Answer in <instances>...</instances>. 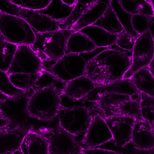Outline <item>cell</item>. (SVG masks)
I'll return each mask as SVG.
<instances>
[{
    "label": "cell",
    "mask_w": 154,
    "mask_h": 154,
    "mask_svg": "<svg viewBox=\"0 0 154 154\" xmlns=\"http://www.w3.org/2000/svg\"><path fill=\"white\" fill-rule=\"evenodd\" d=\"M131 63L130 55L108 48L88 62L84 75L96 86L109 84L122 79Z\"/></svg>",
    "instance_id": "cell-1"
},
{
    "label": "cell",
    "mask_w": 154,
    "mask_h": 154,
    "mask_svg": "<svg viewBox=\"0 0 154 154\" xmlns=\"http://www.w3.org/2000/svg\"><path fill=\"white\" fill-rule=\"evenodd\" d=\"M32 91L31 88L20 95L9 96L0 105V109L9 121L8 127L28 131H37L41 128H49L59 124L58 117L53 121L45 122L30 116L27 110V103Z\"/></svg>",
    "instance_id": "cell-2"
},
{
    "label": "cell",
    "mask_w": 154,
    "mask_h": 154,
    "mask_svg": "<svg viewBox=\"0 0 154 154\" xmlns=\"http://www.w3.org/2000/svg\"><path fill=\"white\" fill-rule=\"evenodd\" d=\"M95 103V101L82 99L78 100L75 105L60 107L58 111L60 126L72 135L80 145L92 119L97 115L94 109Z\"/></svg>",
    "instance_id": "cell-3"
},
{
    "label": "cell",
    "mask_w": 154,
    "mask_h": 154,
    "mask_svg": "<svg viewBox=\"0 0 154 154\" xmlns=\"http://www.w3.org/2000/svg\"><path fill=\"white\" fill-rule=\"evenodd\" d=\"M29 98L27 110L30 116L45 122L57 118L60 108V91L54 86L35 89Z\"/></svg>",
    "instance_id": "cell-4"
},
{
    "label": "cell",
    "mask_w": 154,
    "mask_h": 154,
    "mask_svg": "<svg viewBox=\"0 0 154 154\" xmlns=\"http://www.w3.org/2000/svg\"><path fill=\"white\" fill-rule=\"evenodd\" d=\"M72 33L69 28L36 35L32 46L43 60L44 69L52 66L65 54L67 40Z\"/></svg>",
    "instance_id": "cell-5"
},
{
    "label": "cell",
    "mask_w": 154,
    "mask_h": 154,
    "mask_svg": "<svg viewBox=\"0 0 154 154\" xmlns=\"http://www.w3.org/2000/svg\"><path fill=\"white\" fill-rule=\"evenodd\" d=\"M108 48H97L87 53L66 54L49 68L45 69L65 82L84 75L88 62Z\"/></svg>",
    "instance_id": "cell-6"
},
{
    "label": "cell",
    "mask_w": 154,
    "mask_h": 154,
    "mask_svg": "<svg viewBox=\"0 0 154 154\" xmlns=\"http://www.w3.org/2000/svg\"><path fill=\"white\" fill-rule=\"evenodd\" d=\"M0 34L6 41L18 46L32 45L36 37L24 19L2 11H0Z\"/></svg>",
    "instance_id": "cell-7"
},
{
    "label": "cell",
    "mask_w": 154,
    "mask_h": 154,
    "mask_svg": "<svg viewBox=\"0 0 154 154\" xmlns=\"http://www.w3.org/2000/svg\"><path fill=\"white\" fill-rule=\"evenodd\" d=\"M37 132L43 135L48 144V154H82V148L75 138L60 124L42 128Z\"/></svg>",
    "instance_id": "cell-8"
},
{
    "label": "cell",
    "mask_w": 154,
    "mask_h": 154,
    "mask_svg": "<svg viewBox=\"0 0 154 154\" xmlns=\"http://www.w3.org/2000/svg\"><path fill=\"white\" fill-rule=\"evenodd\" d=\"M43 61L32 45L18 46L8 74L15 73L36 74L44 70Z\"/></svg>",
    "instance_id": "cell-9"
},
{
    "label": "cell",
    "mask_w": 154,
    "mask_h": 154,
    "mask_svg": "<svg viewBox=\"0 0 154 154\" xmlns=\"http://www.w3.org/2000/svg\"><path fill=\"white\" fill-rule=\"evenodd\" d=\"M154 37L149 31L140 35L132 51L131 65L122 79L130 78L138 70L148 66L154 59Z\"/></svg>",
    "instance_id": "cell-10"
},
{
    "label": "cell",
    "mask_w": 154,
    "mask_h": 154,
    "mask_svg": "<svg viewBox=\"0 0 154 154\" xmlns=\"http://www.w3.org/2000/svg\"><path fill=\"white\" fill-rule=\"evenodd\" d=\"M14 13L24 19L32 29L39 33H46L60 29L62 19L56 20L37 11L16 7L12 8Z\"/></svg>",
    "instance_id": "cell-11"
},
{
    "label": "cell",
    "mask_w": 154,
    "mask_h": 154,
    "mask_svg": "<svg viewBox=\"0 0 154 154\" xmlns=\"http://www.w3.org/2000/svg\"><path fill=\"white\" fill-rule=\"evenodd\" d=\"M112 139V136L105 119L97 114L92 119L81 146L83 149L95 148Z\"/></svg>",
    "instance_id": "cell-12"
},
{
    "label": "cell",
    "mask_w": 154,
    "mask_h": 154,
    "mask_svg": "<svg viewBox=\"0 0 154 154\" xmlns=\"http://www.w3.org/2000/svg\"><path fill=\"white\" fill-rule=\"evenodd\" d=\"M104 119L111 133L112 141L117 146H124L131 141L136 119L120 116H112Z\"/></svg>",
    "instance_id": "cell-13"
},
{
    "label": "cell",
    "mask_w": 154,
    "mask_h": 154,
    "mask_svg": "<svg viewBox=\"0 0 154 154\" xmlns=\"http://www.w3.org/2000/svg\"><path fill=\"white\" fill-rule=\"evenodd\" d=\"M131 141L137 149L144 150L154 149V127L145 120H135Z\"/></svg>",
    "instance_id": "cell-14"
},
{
    "label": "cell",
    "mask_w": 154,
    "mask_h": 154,
    "mask_svg": "<svg viewBox=\"0 0 154 154\" xmlns=\"http://www.w3.org/2000/svg\"><path fill=\"white\" fill-rule=\"evenodd\" d=\"M111 91L119 92L131 95H138L140 94L130 78H127L121 79L109 84L96 86L82 99L91 101H96L103 94Z\"/></svg>",
    "instance_id": "cell-15"
},
{
    "label": "cell",
    "mask_w": 154,
    "mask_h": 154,
    "mask_svg": "<svg viewBox=\"0 0 154 154\" xmlns=\"http://www.w3.org/2000/svg\"><path fill=\"white\" fill-rule=\"evenodd\" d=\"M29 131L8 126L0 128V154H13L20 148L23 138Z\"/></svg>",
    "instance_id": "cell-16"
},
{
    "label": "cell",
    "mask_w": 154,
    "mask_h": 154,
    "mask_svg": "<svg viewBox=\"0 0 154 154\" xmlns=\"http://www.w3.org/2000/svg\"><path fill=\"white\" fill-rule=\"evenodd\" d=\"M111 0H98L89 8L69 29L73 32L93 25L105 13L110 6Z\"/></svg>",
    "instance_id": "cell-17"
},
{
    "label": "cell",
    "mask_w": 154,
    "mask_h": 154,
    "mask_svg": "<svg viewBox=\"0 0 154 154\" xmlns=\"http://www.w3.org/2000/svg\"><path fill=\"white\" fill-rule=\"evenodd\" d=\"M96 86L91 79L83 75L66 82L63 93L72 99L81 100Z\"/></svg>",
    "instance_id": "cell-18"
},
{
    "label": "cell",
    "mask_w": 154,
    "mask_h": 154,
    "mask_svg": "<svg viewBox=\"0 0 154 154\" xmlns=\"http://www.w3.org/2000/svg\"><path fill=\"white\" fill-rule=\"evenodd\" d=\"M20 149L23 154H48V144L46 139L34 131H30L26 134Z\"/></svg>",
    "instance_id": "cell-19"
},
{
    "label": "cell",
    "mask_w": 154,
    "mask_h": 154,
    "mask_svg": "<svg viewBox=\"0 0 154 154\" xmlns=\"http://www.w3.org/2000/svg\"><path fill=\"white\" fill-rule=\"evenodd\" d=\"M140 95L137 98L122 101L109 110L104 115V119L114 116H125L136 120H144L140 107Z\"/></svg>",
    "instance_id": "cell-20"
},
{
    "label": "cell",
    "mask_w": 154,
    "mask_h": 154,
    "mask_svg": "<svg viewBox=\"0 0 154 154\" xmlns=\"http://www.w3.org/2000/svg\"><path fill=\"white\" fill-rule=\"evenodd\" d=\"M87 36L97 48H109L115 44L117 35L109 33L102 28L94 25L87 26L79 30Z\"/></svg>",
    "instance_id": "cell-21"
},
{
    "label": "cell",
    "mask_w": 154,
    "mask_h": 154,
    "mask_svg": "<svg viewBox=\"0 0 154 154\" xmlns=\"http://www.w3.org/2000/svg\"><path fill=\"white\" fill-rule=\"evenodd\" d=\"M97 48L94 43L86 35L81 31L73 32L66 43V54L87 53Z\"/></svg>",
    "instance_id": "cell-22"
},
{
    "label": "cell",
    "mask_w": 154,
    "mask_h": 154,
    "mask_svg": "<svg viewBox=\"0 0 154 154\" xmlns=\"http://www.w3.org/2000/svg\"><path fill=\"white\" fill-rule=\"evenodd\" d=\"M130 78L140 92L154 96V75L150 72L148 66L140 68L135 72Z\"/></svg>",
    "instance_id": "cell-23"
},
{
    "label": "cell",
    "mask_w": 154,
    "mask_h": 154,
    "mask_svg": "<svg viewBox=\"0 0 154 154\" xmlns=\"http://www.w3.org/2000/svg\"><path fill=\"white\" fill-rule=\"evenodd\" d=\"M138 95H131L123 93L111 92L105 94L96 101L95 107L99 115L104 118V115L111 108L122 101L139 97Z\"/></svg>",
    "instance_id": "cell-24"
},
{
    "label": "cell",
    "mask_w": 154,
    "mask_h": 154,
    "mask_svg": "<svg viewBox=\"0 0 154 154\" xmlns=\"http://www.w3.org/2000/svg\"><path fill=\"white\" fill-rule=\"evenodd\" d=\"M122 8L129 14L154 16L153 2L151 0H119Z\"/></svg>",
    "instance_id": "cell-25"
},
{
    "label": "cell",
    "mask_w": 154,
    "mask_h": 154,
    "mask_svg": "<svg viewBox=\"0 0 154 154\" xmlns=\"http://www.w3.org/2000/svg\"><path fill=\"white\" fill-rule=\"evenodd\" d=\"M93 25L100 27L113 35H118L125 30L110 6L102 17Z\"/></svg>",
    "instance_id": "cell-26"
},
{
    "label": "cell",
    "mask_w": 154,
    "mask_h": 154,
    "mask_svg": "<svg viewBox=\"0 0 154 154\" xmlns=\"http://www.w3.org/2000/svg\"><path fill=\"white\" fill-rule=\"evenodd\" d=\"M98 0H77L74 8L67 17L62 19L60 29H69L73 25L83 14Z\"/></svg>",
    "instance_id": "cell-27"
},
{
    "label": "cell",
    "mask_w": 154,
    "mask_h": 154,
    "mask_svg": "<svg viewBox=\"0 0 154 154\" xmlns=\"http://www.w3.org/2000/svg\"><path fill=\"white\" fill-rule=\"evenodd\" d=\"M41 72L36 74L15 73L8 75L14 87L24 92L29 91L34 86Z\"/></svg>",
    "instance_id": "cell-28"
},
{
    "label": "cell",
    "mask_w": 154,
    "mask_h": 154,
    "mask_svg": "<svg viewBox=\"0 0 154 154\" xmlns=\"http://www.w3.org/2000/svg\"><path fill=\"white\" fill-rule=\"evenodd\" d=\"M17 47L2 37L0 38V70L7 72L8 71Z\"/></svg>",
    "instance_id": "cell-29"
},
{
    "label": "cell",
    "mask_w": 154,
    "mask_h": 154,
    "mask_svg": "<svg viewBox=\"0 0 154 154\" xmlns=\"http://www.w3.org/2000/svg\"><path fill=\"white\" fill-rule=\"evenodd\" d=\"M131 23L132 29L139 35L148 31L153 35L154 16L134 14L131 15Z\"/></svg>",
    "instance_id": "cell-30"
},
{
    "label": "cell",
    "mask_w": 154,
    "mask_h": 154,
    "mask_svg": "<svg viewBox=\"0 0 154 154\" xmlns=\"http://www.w3.org/2000/svg\"><path fill=\"white\" fill-rule=\"evenodd\" d=\"M65 85L66 82L44 69L41 72L32 88L38 89L53 86L63 92Z\"/></svg>",
    "instance_id": "cell-31"
},
{
    "label": "cell",
    "mask_w": 154,
    "mask_h": 154,
    "mask_svg": "<svg viewBox=\"0 0 154 154\" xmlns=\"http://www.w3.org/2000/svg\"><path fill=\"white\" fill-rule=\"evenodd\" d=\"M137 38L124 30L117 35L115 44L108 48L121 51L131 56Z\"/></svg>",
    "instance_id": "cell-32"
},
{
    "label": "cell",
    "mask_w": 154,
    "mask_h": 154,
    "mask_svg": "<svg viewBox=\"0 0 154 154\" xmlns=\"http://www.w3.org/2000/svg\"><path fill=\"white\" fill-rule=\"evenodd\" d=\"M140 113L143 119L154 126V96L140 93Z\"/></svg>",
    "instance_id": "cell-33"
},
{
    "label": "cell",
    "mask_w": 154,
    "mask_h": 154,
    "mask_svg": "<svg viewBox=\"0 0 154 154\" xmlns=\"http://www.w3.org/2000/svg\"><path fill=\"white\" fill-rule=\"evenodd\" d=\"M110 6L125 31L130 33L135 37L137 38L139 35L134 32L131 27V15L126 12L122 8L119 2V0H111Z\"/></svg>",
    "instance_id": "cell-34"
},
{
    "label": "cell",
    "mask_w": 154,
    "mask_h": 154,
    "mask_svg": "<svg viewBox=\"0 0 154 154\" xmlns=\"http://www.w3.org/2000/svg\"><path fill=\"white\" fill-rule=\"evenodd\" d=\"M53 0H10V2L17 7L33 11L45 9Z\"/></svg>",
    "instance_id": "cell-35"
},
{
    "label": "cell",
    "mask_w": 154,
    "mask_h": 154,
    "mask_svg": "<svg viewBox=\"0 0 154 154\" xmlns=\"http://www.w3.org/2000/svg\"><path fill=\"white\" fill-rule=\"evenodd\" d=\"M0 91L9 96L20 95L24 91L17 89L11 84L7 72L0 70Z\"/></svg>",
    "instance_id": "cell-36"
},
{
    "label": "cell",
    "mask_w": 154,
    "mask_h": 154,
    "mask_svg": "<svg viewBox=\"0 0 154 154\" xmlns=\"http://www.w3.org/2000/svg\"><path fill=\"white\" fill-rule=\"evenodd\" d=\"M82 154H117L112 151L100 148H92L83 149L82 150Z\"/></svg>",
    "instance_id": "cell-37"
},
{
    "label": "cell",
    "mask_w": 154,
    "mask_h": 154,
    "mask_svg": "<svg viewBox=\"0 0 154 154\" xmlns=\"http://www.w3.org/2000/svg\"><path fill=\"white\" fill-rule=\"evenodd\" d=\"M9 121L4 116L1 110L0 109V128H5L8 126Z\"/></svg>",
    "instance_id": "cell-38"
},
{
    "label": "cell",
    "mask_w": 154,
    "mask_h": 154,
    "mask_svg": "<svg viewBox=\"0 0 154 154\" xmlns=\"http://www.w3.org/2000/svg\"><path fill=\"white\" fill-rule=\"evenodd\" d=\"M61 1L66 5L71 6V7L74 6L77 1V0H61Z\"/></svg>",
    "instance_id": "cell-39"
},
{
    "label": "cell",
    "mask_w": 154,
    "mask_h": 154,
    "mask_svg": "<svg viewBox=\"0 0 154 154\" xmlns=\"http://www.w3.org/2000/svg\"><path fill=\"white\" fill-rule=\"evenodd\" d=\"M9 97L8 95H6L2 93L1 91H0V105L5 101L8 97Z\"/></svg>",
    "instance_id": "cell-40"
},
{
    "label": "cell",
    "mask_w": 154,
    "mask_h": 154,
    "mask_svg": "<svg viewBox=\"0 0 154 154\" xmlns=\"http://www.w3.org/2000/svg\"><path fill=\"white\" fill-rule=\"evenodd\" d=\"M148 66L149 69V71H150L151 73L154 75V59L151 61L150 63L149 64Z\"/></svg>",
    "instance_id": "cell-41"
},
{
    "label": "cell",
    "mask_w": 154,
    "mask_h": 154,
    "mask_svg": "<svg viewBox=\"0 0 154 154\" xmlns=\"http://www.w3.org/2000/svg\"><path fill=\"white\" fill-rule=\"evenodd\" d=\"M23 154V153H22V151H21V149H20V148L19 149H17V150H16V151H14V153H13V154Z\"/></svg>",
    "instance_id": "cell-42"
},
{
    "label": "cell",
    "mask_w": 154,
    "mask_h": 154,
    "mask_svg": "<svg viewBox=\"0 0 154 154\" xmlns=\"http://www.w3.org/2000/svg\"><path fill=\"white\" fill-rule=\"evenodd\" d=\"M151 1L152 2H153V1H154V0H151Z\"/></svg>",
    "instance_id": "cell-43"
}]
</instances>
